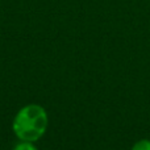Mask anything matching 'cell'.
<instances>
[{
	"instance_id": "obj_1",
	"label": "cell",
	"mask_w": 150,
	"mask_h": 150,
	"mask_svg": "<svg viewBox=\"0 0 150 150\" xmlns=\"http://www.w3.org/2000/svg\"><path fill=\"white\" fill-rule=\"evenodd\" d=\"M49 116L40 104H28L17 111L12 121V130L18 141L36 142L46 133Z\"/></svg>"
},
{
	"instance_id": "obj_2",
	"label": "cell",
	"mask_w": 150,
	"mask_h": 150,
	"mask_svg": "<svg viewBox=\"0 0 150 150\" xmlns=\"http://www.w3.org/2000/svg\"><path fill=\"white\" fill-rule=\"evenodd\" d=\"M12 150H40L34 145V142H28V141H18Z\"/></svg>"
},
{
	"instance_id": "obj_3",
	"label": "cell",
	"mask_w": 150,
	"mask_h": 150,
	"mask_svg": "<svg viewBox=\"0 0 150 150\" xmlns=\"http://www.w3.org/2000/svg\"><path fill=\"white\" fill-rule=\"evenodd\" d=\"M130 150H150V140H148V138H141V140L136 141L132 145Z\"/></svg>"
}]
</instances>
